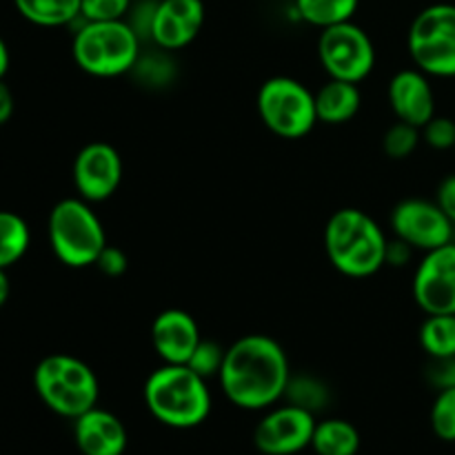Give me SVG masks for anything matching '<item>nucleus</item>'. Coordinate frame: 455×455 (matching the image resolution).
<instances>
[{"mask_svg":"<svg viewBox=\"0 0 455 455\" xmlns=\"http://www.w3.org/2000/svg\"><path fill=\"white\" fill-rule=\"evenodd\" d=\"M218 380L231 404L260 411L284 398L291 371L287 354L274 338L249 333L227 349Z\"/></svg>","mask_w":455,"mask_h":455,"instance_id":"nucleus-1","label":"nucleus"},{"mask_svg":"<svg viewBox=\"0 0 455 455\" xmlns=\"http://www.w3.org/2000/svg\"><path fill=\"white\" fill-rule=\"evenodd\" d=\"M329 262L349 278H369L387 265V240L382 227L360 209H340L324 227Z\"/></svg>","mask_w":455,"mask_h":455,"instance_id":"nucleus-2","label":"nucleus"},{"mask_svg":"<svg viewBox=\"0 0 455 455\" xmlns=\"http://www.w3.org/2000/svg\"><path fill=\"white\" fill-rule=\"evenodd\" d=\"M145 404L163 425L194 429L212 413V391L207 380L187 364H163L147 378Z\"/></svg>","mask_w":455,"mask_h":455,"instance_id":"nucleus-3","label":"nucleus"},{"mask_svg":"<svg viewBox=\"0 0 455 455\" xmlns=\"http://www.w3.org/2000/svg\"><path fill=\"white\" fill-rule=\"evenodd\" d=\"M71 53L84 74L116 78L133 71L140 60V36L127 20H83L71 43Z\"/></svg>","mask_w":455,"mask_h":455,"instance_id":"nucleus-4","label":"nucleus"},{"mask_svg":"<svg viewBox=\"0 0 455 455\" xmlns=\"http://www.w3.org/2000/svg\"><path fill=\"white\" fill-rule=\"evenodd\" d=\"M34 389L53 413L71 420L96 407L100 394L93 369L69 354H52L40 360L34 369Z\"/></svg>","mask_w":455,"mask_h":455,"instance_id":"nucleus-5","label":"nucleus"},{"mask_svg":"<svg viewBox=\"0 0 455 455\" xmlns=\"http://www.w3.org/2000/svg\"><path fill=\"white\" fill-rule=\"evenodd\" d=\"M47 235L53 256L71 269L93 267L102 249L107 247L100 218L92 209V203L80 196L53 204L49 213Z\"/></svg>","mask_w":455,"mask_h":455,"instance_id":"nucleus-6","label":"nucleus"},{"mask_svg":"<svg viewBox=\"0 0 455 455\" xmlns=\"http://www.w3.org/2000/svg\"><path fill=\"white\" fill-rule=\"evenodd\" d=\"M256 107L265 127L287 140L305 138L318 123L315 93L289 76L265 80L258 92Z\"/></svg>","mask_w":455,"mask_h":455,"instance_id":"nucleus-7","label":"nucleus"},{"mask_svg":"<svg viewBox=\"0 0 455 455\" xmlns=\"http://www.w3.org/2000/svg\"><path fill=\"white\" fill-rule=\"evenodd\" d=\"M409 56L427 76L455 78V4H429L413 18L407 34Z\"/></svg>","mask_w":455,"mask_h":455,"instance_id":"nucleus-8","label":"nucleus"},{"mask_svg":"<svg viewBox=\"0 0 455 455\" xmlns=\"http://www.w3.org/2000/svg\"><path fill=\"white\" fill-rule=\"evenodd\" d=\"M318 56L329 78L363 83L376 67V47L363 27L340 22L320 31Z\"/></svg>","mask_w":455,"mask_h":455,"instance_id":"nucleus-9","label":"nucleus"},{"mask_svg":"<svg viewBox=\"0 0 455 455\" xmlns=\"http://www.w3.org/2000/svg\"><path fill=\"white\" fill-rule=\"evenodd\" d=\"M391 229L395 238L425 253L453 243V222L435 200L409 198L398 203L391 213Z\"/></svg>","mask_w":455,"mask_h":455,"instance_id":"nucleus-10","label":"nucleus"},{"mask_svg":"<svg viewBox=\"0 0 455 455\" xmlns=\"http://www.w3.org/2000/svg\"><path fill=\"white\" fill-rule=\"evenodd\" d=\"M413 300L427 315L455 314V243L425 253L413 275Z\"/></svg>","mask_w":455,"mask_h":455,"instance_id":"nucleus-11","label":"nucleus"},{"mask_svg":"<svg viewBox=\"0 0 455 455\" xmlns=\"http://www.w3.org/2000/svg\"><path fill=\"white\" fill-rule=\"evenodd\" d=\"M314 413L296 404L271 409L253 431L256 449L265 455H293L311 447L315 431Z\"/></svg>","mask_w":455,"mask_h":455,"instance_id":"nucleus-12","label":"nucleus"},{"mask_svg":"<svg viewBox=\"0 0 455 455\" xmlns=\"http://www.w3.org/2000/svg\"><path fill=\"white\" fill-rule=\"evenodd\" d=\"M123 182V158L109 142H89L74 163L76 191L87 203H102L118 191Z\"/></svg>","mask_w":455,"mask_h":455,"instance_id":"nucleus-13","label":"nucleus"},{"mask_svg":"<svg viewBox=\"0 0 455 455\" xmlns=\"http://www.w3.org/2000/svg\"><path fill=\"white\" fill-rule=\"evenodd\" d=\"M203 25V0H158L151 18L149 38L160 49L173 52L194 43Z\"/></svg>","mask_w":455,"mask_h":455,"instance_id":"nucleus-14","label":"nucleus"},{"mask_svg":"<svg viewBox=\"0 0 455 455\" xmlns=\"http://www.w3.org/2000/svg\"><path fill=\"white\" fill-rule=\"evenodd\" d=\"M200 340L198 323L182 309L163 311L151 324V345L164 364L189 363Z\"/></svg>","mask_w":455,"mask_h":455,"instance_id":"nucleus-15","label":"nucleus"},{"mask_svg":"<svg viewBox=\"0 0 455 455\" xmlns=\"http://www.w3.org/2000/svg\"><path fill=\"white\" fill-rule=\"evenodd\" d=\"M389 105L395 118L422 129L435 116V96L425 71L403 69L389 83Z\"/></svg>","mask_w":455,"mask_h":455,"instance_id":"nucleus-16","label":"nucleus"},{"mask_svg":"<svg viewBox=\"0 0 455 455\" xmlns=\"http://www.w3.org/2000/svg\"><path fill=\"white\" fill-rule=\"evenodd\" d=\"M74 438L83 455H123L127 449V429L123 420L98 407L76 418Z\"/></svg>","mask_w":455,"mask_h":455,"instance_id":"nucleus-17","label":"nucleus"},{"mask_svg":"<svg viewBox=\"0 0 455 455\" xmlns=\"http://www.w3.org/2000/svg\"><path fill=\"white\" fill-rule=\"evenodd\" d=\"M360 89L355 83L329 78L315 93V114L318 123L324 124H345L355 118L360 111Z\"/></svg>","mask_w":455,"mask_h":455,"instance_id":"nucleus-18","label":"nucleus"},{"mask_svg":"<svg viewBox=\"0 0 455 455\" xmlns=\"http://www.w3.org/2000/svg\"><path fill=\"white\" fill-rule=\"evenodd\" d=\"M311 449L318 455H355L360 449V434L351 422L329 418L315 425Z\"/></svg>","mask_w":455,"mask_h":455,"instance_id":"nucleus-19","label":"nucleus"},{"mask_svg":"<svg viewBox=\"0 0 455 455\" xmlns=\"http://www.w3.org/2000/svg\"><path fill=\"white\" fill-rule=\"evenodd\" d=\"M18 13L31 25L65 27L80 18V0H13Z\"/></svg>","mask_w":455,"mask_h":455,"instance_id":"nucleus-20","label":"nucleus"},{"mask_svg":"<svg viewBox=\"0 0 455 455\" xmlns=\"http://www.w3.org/2000/svg\"><path fill=\"white\" fill-rule=\"evenodd\" d=\"M360 0H296L298 16L320 31L327 27L349 22L358 12Z\"/></svg>","mask_w":455,"mask_h":455,"instance_id":"nucleus-21","label":"nucleus"},{"mask_svg":"<svg viewBox=\"0 0 455 455\" xmlns=\"http://www.w3.org/2000/svg\"><path fill=\"white\" fill-rule=\"evenodd\" d=\"M31 243L29 225L18 213L0 209V269H9L27 253Z\"/></svg>","mask_w":455,"mask_h":455,"instance_id":"nucleus-22","label":"nucleus"},{"mask_svg":"<svg viewBox=\"0 0 455 455\" xmlns=\"http://www.w3.org/2000/svg\"><path fill=\"white\" fill-rule=\"evenodd\" d=\"M420 347L431 360L455 358V314L427 315L420 327Z\"/></svg>","mask_w":455,"mask_h":455,"instance_id":"nucleus-23","label":"nucleus"},{"mask_svg":"<svg viewBox=\"0 0 455 455\" xmlns=\"http://www.w3.org/2000/svg\"><path fill=\"white\" fill-rule=\"evenodd\" d=\"M420 133L422 132L418 127L398 120V123L391 124L385 132V136H382V151L394 160L409 158V156L418 149Z\"/></svg>","mask_w":455,"mask_h":455,"instance_id":"nucleus-24","label":"nucleus"},{"mask_svg":"<svg viewBox=\"0 0 455 455\" xmlns=\"http://www.w3.org/2000/svg\"><path fill=\"white\" fill-rule=\"evenodd\" d=\"M431 427L440 440L455 443V387L440 389L431 407Z\"/></svg>","mask_w":455,"mask_h":455,"instance_id":"nucleus-25","label":"nucleus"},{"mask_svg":"<svg viewBox=\"0 0 455 455\" xmlns=\"http://www.w3.org/2000/svg\"><path fill=\"white\" fill-rule=\"evenodd\" d=\"M289 403L296 404V407L307 409V411L314 413L315 409H323L327 403V389L320 385L314 378H300V380H289L287 394Z\"/></svg>","mask_w":455,"mask_h":455,"instance_id":"nucleus-26","label":"nucleus"},{"mask_svg":"<svg viewBox=\"0 0 455 455\" xmlns=\"http://www.w3.org/2000/svg\"><path fill=\"white\" fill-rule=\"evenodd\" d=\"M132 0H80V18L84 22L127 20Z\"/></svg>","mask_w":455,"mask_h":455,"instance_id":"nucleus-27","label":"nucleus"},{"mask_svg":"<svg viewBox=\"0 0 455 455\" xmlns=\"http://www.w3.org/2000/svg\"><path fill=\"white\" fill-rule=\"evenodd\" d=\"M225 354L227 349H222L218 342H209V340H200V345L196 347V351L191 354L189 363L187 367L194 369L198 376H203L204 380H209L212 376H220L222 363H225Z\"/></svg>","mask_w":455,"mask_h":455,"instance_id":"nucleus-28","label":"nucleus"},{"mask_svg":"<svg viewBox=\"0 0 455 455\" xmlns=\"http://www.w3.org/2000/svg\"><path fill=\"white\" fill-rule=\"evenodd\" d=\"M420 132L427 145L434 147V149H455V120L447 118V116H434Z\"/></svg>","mask_w":455,"mask_h":455,"instance_id":"nucleus-29","label":"nucleus"},{"mask_svg":"<svg viewBox=\"0 0 455 455\" xmlns=\"http://www.w3.org/2000/svg\"><path fill=\"white\" fill-rule=\"evenodd\" d=\"M93 267H98L100 274L109 275V278H118V275H123L124 271H127V256H124L123 249L107 244V247L100 251V256H98L96 265Z\"/></svg>","mask_w":455,"mask_h":455,"instance_id":"nucleus-30","label":"nucleus"},{"mask_svg":"<svg viewBox=\"0 0 455 455\" xmlns=\"http://www.w3.org/2000/svg\"><path fill=\"white\" fill-rule=\"evenodd\" d=\"M429 378L438 389L455 387V358H435L429 367Z\"/></svg>","mask_w":455,"mask_h":455,"instance_id":"nucleus-31","label":"nucleus"},{"mask_svg":"<svg viewBox=\"0 0 455 455\" xmlns=\"http://www.w3.org/2000/svg\"><path fill=\"white\" fill-rule=\"evenodd\" d=\"M435 203L440 204V209L447 213V218L455 227V173L453 176H447L443 182H440L438 194H435Z\"/></svg>","mask_w":455,"mask_h":455,"instance_id":"nucleus-32","label":"nucleus"},{"mask_svg":"<svg viewBox=\"0 0 455 455\" xmlns=\"http://www.w3.org/2000/svg\"><path fill=\"white\" fill-rule=\"evenodd\" d=\"M13 107H16V102H13V93L12 89L4 84V78H3L0 80V127L12 120Z\"/></svg>","mask_w":455,"mask_h":455,"instance_id":"nucleus-33","label":"nucleus"},{"mask_svg":"<svg viewBox=\"0 0 455 455\" xmlns=\"http://www.w3.org/2000/svg\"><path fill=\"white\" fill-rule=\"evenodd\" d=\"M9 60H12V58H9V47H7V43L3 40V36H0V80L7 76Z\"/></svg>","mask_w":455,"mask_h":455,"instance_id":"nucleus-34","label":"nucleus"},{"mask_svg":"<svg viewBox=\"0 0 455 455\" xmlns=\"http://www.w3.org/2000/svg\"><path fill=\"white\" fill-rule=\"evenodd\" d=\"M9 291H12V284H9L7 269H0V307L9 300Z\"/></svg>","mask_w":455,"mask_h":455,"instance_id":"nucleus-35","label":"nucleus"}]
</instances>
